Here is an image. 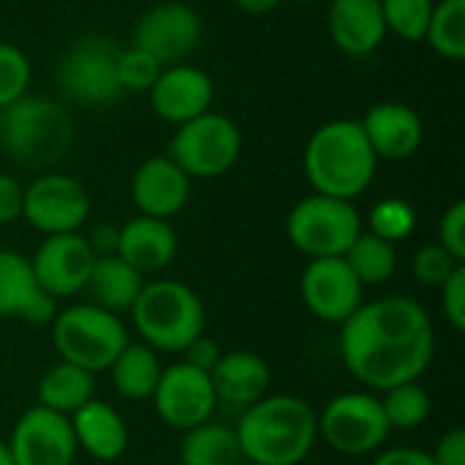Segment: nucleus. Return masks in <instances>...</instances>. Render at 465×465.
I'll use <instances>...</instances> for the list:
<instances>
[{
  "instance_id": "f257e3e1",
  "label": "nucleus",
  "mask_w": 465,
  "mask_h": 465,
  "mask_svg": "<svg viewBox=\"0 0 465 465\" xmlns=\"http://www.w3.org/2000/svg\"><path fill=\"white\" fill-rule=\"evenodd\" d=\"M341 360L371 390H392L420 381L436 354L430 313L411 297L362 302L341 324Z\"/></svg>"
},
{
  "instance_id": "f03ea898",
  "label": "nucleus",
  "mask_w": 465,
  "mask_h": 465,
  "mask_svg": "<svg viewBox=\"0 0 465 465\" xmlns=\"http://www.w3.org/2000/svg\"><path fill=\"white\" fill-rule=\"evenodd\" d=\"M234 433L245 463L300 465L319 439V420L300 395H264L242 411Z\"/></svg>"
},
{
  "instance_id": "7ed1b4c3",
  "label": "nucleus",
  "mask_w": 465,
  "mask_h": 465,
  "mask_svg": "<svg viewBox=\"0 0 465 465\" xmlns=\"http://www.w3.org/2000/svg\"><path fill=\"white\" fill-rule=\"evenodd\" d=\"M302 169L313 193L354 202L371 188L379 158L371 150L360 120H330L308 139Z\"/></svg>"
},
{
  "instance_id": "20e7f679",
  "label": "nucleus",
  "mask_w": 465,
  "mask_h": 465,
  "mask_svg": "<svg viewBox=\"0 0 465 465\" xmlns=\"http://www.w3.org/2000/svg\"><path fill=\"white\" fill-rule=\"evenodd\" d=\"M74 144V123L65 106L44 95H22L0 109V147L22 166H49Z\"/></svg>"
},
{
  "instance_id": "39448f33",
  "label": "nucleus",
  "mask_w": 465,
  "mask_h": 465,
  "mask_svg": "<svg viewBox=\"0 0 465 465\" xmlns=\"http://www.w3.org/2000/svg\"><path fill=\"white\" fill-rule=\"evenodd\" d=\"M131 322L153 351L183 354L204 332V305L199 294L180 281H150L131 305Z\"/></svg>"
},
{
  "instance_id": "423d86ee",
  "label": "nucleus",
  "mask_w": 465,
  "mask_h": 465,
  "mask_svg": "<svg viewBox=\"0 0 465 465\" xmlns=\"http://www.w3.org/2000/svg\"><path fill=\"white\" fill-rule=\"evenodd\" d=\"M52 343L63 362H71L95 376L109 371L131 341L117 313L87 302L57 311L52 322Z\"/></svg>"
},
{
  "instance_id": "0eeeda50",
  "label": "nucleus",
  "mask_w": 465,
  "mask_h": 465,
  "mask_svg": "<svg viewBox=\"0 0 465 465\" xmlns=\"http://www.w3.org/2000/svg\"><path fill=\"white\" fill-rule=\"evenodd\" d=\"M123 46L101 33L82 35L68 44L57 63V84L71 104L112 106L123 95L117 60Z\"/></svg>"
},
{
  "instance_id": "6e6552de",
  "label": "nucleus",
  "mask_w": 465,
  "mask_h": 465,
  "mask_svg": "<svg viewBox=\"0 0 465 465\" xmlns=\"http://www.w3.org/2000/svg\"><path fill=\"white\" fill-rule=\"evenodd\" d=\"M360 232L362 218L354 202L332 199L324 193H311L300 199L286 218V234L292 245L308 259L343 256L349 245L360 237Z\"/></svg>"
},
{
  "instance_id": "1a4fd4ad",
  "label": "nucleus",
  "mask_w": 465,
  "mask_h": 465,
  "mask_svg": "<svg viewBox=\"0 0 465 465\" xmlns=\"http://www.w3.org/2000/svg\"><path fill=\"white\" fill-rule=\"evenodd\" d=\"M242 153V134L237 123L218 112H204L177 125L169 142V158L191 180H215L226 174Z\"/></svg>"
},
{
  "instance_id": "9d476101",
  "label": "nucleus",
  "mask_w": 465,
  "mask_h": 465,
  "mask_svg": "<svg viewBox=\"0 0 465 465\" xmlns=\"http://www.w3.org/2000/svg\"><path fill=\"white\" fill-rule=\"evenodd\" d=\"M319 420V439H324L335 452L360 458L376 452L392 433L381 409V401L371 392H343L335 395Z\"/></svg>"
},
{
  "instance_id": "9b49d317",
  "label": "nucleus",
  "mask_w": 465,
  "mask_h": 465,
  "mask_svg": "<svg viewBox=\"0 0 465 465\" xmlns=\"http://www.w3.org/2000/svg\"><path fill=\"white\" fill-rule=\"evenodd\" d=\"M202 41V16L183 0H161L139 14L131 46L147 52L161 65L183 63Z\"/></svg>"
},
{
  "instance_id": "f8f14e48",
  "label": "nucleus",
  "mask_w": 465,
  "mask_h": 465,
  "mask_svg": "<svg viewBox=\"0 0 465 465\" xmlns=\"http://www.w3.org/2000/svg\"><path fill=\"white\" fill-rule=\"evenodd\" d=\"M22 218L46 237L79 232L90 218V193L71 174H38L25 188Z\"/></svg>"
},
{
  "instance_id": "ddd939ff",
  "label": "nucleus",
  "mask_w": 465,
  "mask_h": 465,
  "mask_svg": "<svg viewBox=\"0 0 465 465\" xmlns=\"http://www.w3.org/2000/svg\"><path fill=\"white\" fill-rule=\"evenodd\" d=\"M161 422L174 430H191L213 420L218 398L210 381V373L191 368L188 362H177L163 368L158 387L150 398Z\"/></svg>"
},
{
  "instance_id": "4468645a",
  "label": "nucleus",
  "mask_w": 465,
  "mask_h": 465,
  "mask_svg": "<svg viewBox=\"0 0 465 465\" xmlns=\"http://www.w3.org/2000/svg\"><path fill=\"white\" fill-rule=\"evenodd\" d=\"M365 286L349 270L343 256L311 259L300 278V297L308 313L327 324H343L362 305Z\"/></svg>"
},
{
  "instance_id": "2eb2a0df",
  "label": "nucleus",
  "mask_w": 465,
  "mask_h": 465,
  "mask_svg": "<svg viewBox=\"0 0 465 465\" xmlns=\"http://www.w3.org/2000/svg\"><path fill=\"white\" fill-rule=\"evenodd\" d=\"M95 253L82 232L49 234L30 259L35 283L54 300L84 292Z\"/></svg>"
},
{
  "instance_id": "dca6fc26",
  "label": "nucleus",
  "mask_w": 465,
  "mask_h": 465,
  "mask_svg": "<svg viewBox=\"0 0 465 465\" xmlns=\"http://www.w3.org/2000/svg\"><path fill=\"white\" fill-rule=\"evenodd\" d=\"M14 465H74L76 441L68 417L44 406L27 409L5 441Z\"/></svg>"
},
{
  "instance_id": "f3484780",
  "label": "nucleus",
  "mask_w": 465,
  "mask_h": 465,
  "mask_svg": "<svg viewBox=\"0 0 465 465\" xmlns=\"http://www.w3.org/2000/svg\"><path fill=\"white\" fill-rule=\"evenodd\" d=\"M147 95H150L153 112L161 120L172 125H183L210 112V104L215 98V84L204 68L174 63V65H163V71L158 74Z\"/></svg>"
},
{
  "instance_id": "a211bd4d",
  "label": "nucleus",
  "mask_w": 465,
  "mask_h": 465,
  "mask_svg": "<svg viewBox=\"0 0 465 465\" xmlns=\"http://www.w3.org/2000/svg\"><path fill=\"white\" fill-rule=\"evenodd\" d=\"M360 125L379 161H406L422 147L425 139V123L420 112L401 101L373 104Z\"/></svg>"
},
{
  "instance_id": "6ab92c4d",
  "label": "nucleus",
  "mask_w": 465,
  "mask_h": 465,
  "mask_svg": "<svg viewBox=\"0 0 465 465\" xmlns=\"http://www.w3.org/2000/svg\"><path fill=\"white\" fill-rule=\"evenodd\" d=\"M131 199L139 215L169 221L188 204L191 177L169 155H153L134 172Z\"/></svg>"
},
{
  "instance_id": "aec40b11",
  "label": "nucleus",
  "mask_w": 465,
  "mask_h": 465,
  "mask_svg": "<svg viewBox=\"0 0 465 465\" xmlns=\"http://www.w3.org/2000/svg\"><path fill=\"white\" fill-rule=\"evenodd\" d=\"M327 27L332 44L351 57L376 52L387 38L381 0H330Z\"/></svg>"
},
{
  "instance_id": "412c9836",
  "label": "nucleus",
  "mask_w": 465,
  "mask_h": 465,
  "mask_svg": "<svg viewBox=\"0 0 465 465\" xmlns=\"http://www.w3.org/2000/svg\"><path fill=\"white\" fill-rule=\"evenodd\" d=\"M117 256L142 275L169 267L177 256V232L169 221L136 215L120 226Z\"/></svg>"
},
{
  "instance_id": "4be33fe9",
  "label": "nucleus",
  "mask_w": 465,
  "mask_h": 465,
  "mask_svg": "<svg viewBox=\"0 0 465 465\" xmlns=\"http://www.w3.org/2000/svg\"><path fill=\"white\" fill-rule=\"evenodd\" d=\"M210 381L218 401H226L237 409H248L264 395H270L272 373L264 357L253 351H226L210 371Z\"/></svg>"
},
{
  "instance_id": "5701e85b",
  "label": "nucleus",
  "mask_w": 465,
  "mask_h": 465,
  "mask_svg": "<svg viewBox=\"0 0 465 465\" xmlns=\"http://www.w3.org/2000/svg\"><path fill=\"white\" fill-rule=\"evenodd\" d=\"M76 450H84L95 460H117L128 450V428L117 409L104 401H90L68 417Z\"/></svg>"
},
{
  "instance_id": "b1692460",
  "label": "nucleus",
  "mask_w": 465,
  "mask_h": 465,
  "mask_svg": "<svg viewBox=\"0 0 465 465\" xmlns=\"http://www.w3.org/2000/svg\"><path fill=\"white\" fill-rule=\"evenodd\" d=\"M142 286H144V275L114 253V256H95L84 292H90L93 305L109 313H120V311H131Z\"/></svg>"
},
{
  "instance_id": "393cba45",
  "label": "nucleus",
  "mask_w": 465,
  "mask_h": 465,
  "mask_svg": "<svg viewBox=\"0 0 465 465\" xmlns=\"http://www.w3.org/2000/svg\"><path fill=\"white\" fill-rule=\"evenodd\" d=\"M35 395H38V406L71 417L74 411H79L84 403L95 398V376L60 360L41 376Z\"/></svg>"
},
{
  "instance_id": "a878e982",
  "label": "nucleus",
  "mask_w": 465,
  "mask_h": 465,
  "mask_svg": "<svg viewBox=\"0 0 465 465\" xmlns=\"http://www.w3.org/2000/svg\"><path fill=\"white\" fill-rule=\"evenodd\" d=\"M109 373L117 395H123L125 401H150L163 368L158 351L144 343H128L112 362Z\"/></svg>"
},
{
  "instance_id": "bb28decb",
  "label": "nucleus",
  "mask_w": 465,
  "mask_h": 465,
  "mask_svg": "<svg viewBox=\"0 0 465 465\" xmlns=\"http://www.w3.org/2000/svg\"><path fill=\"white\" fill-rule=\"evenodd\" d=\"M180 463L183 465H240L242 450L237 441L234 428L221 422H204L185 430L180 444Z\"/></svg>"
},
{
  "instance_id": "cd10ccee",
  "label": "nucleus",
  "mask_w": 465,
  "mask_h": 465,
  "mask_svg": "<svg viewBox=\"0 0 465 465\" xmlns=\"http://www.w3.org/2000/svg\"><path fill=\"white\" fill-rule=\"evenodd\" d=\"M343 262L349 270L357 275L362 286H376L384 283L395 275L398 270V248L373 232H360V237L349 245L343 253Z\"/></svg>"
},
{
  "instance_id": "c85d7f7f",
  "label": "nucleus",
  "mask_w": 465,
  "mask_h": 465,
  "mask_svg": "<svg viewBox=\"0 0 465 465\" xmlns=\"http://www.w3.org/2000/svg\"><path fill=\"white\" fill-rule=\"evenodd\" d=\"M38 292L30 259L0 248V319H22Z\"/></svg>"
},
{
  "instance_id": "c756f323",
  "label": "nucleus",
  "mask_w": 465,
  "mask_h": 465,
  "mask_svg": "<svg viewBox=\"0 0 465 465\" xmlns=\"http://www.w3.org/2000/svg\"><path fill=\"white\" fill-rule=\"evenodd\" d=\"M425 41L430 49L452 63L465 57V0H441L433 5Z\"/></svg>"
},
{
  "instance_id": "7c9ffc66",
  "label": "nucleus",
  "mask_w": 465,
  "mask_h": 465,
  "mask_svg": "<svg viewBox=\"0 0 465 465\" xmlns=\"http://www.w3.org/2000/svg\"><path fill=\"white\" fill-rule=\"evenodd\" d=\"M379 401H381L390 430H417L430 417V395L420 381L384 390Z\"/></svg>"
},
{
  "instance_id": "2f4dec72",
  "label": "nucleus",
  "mask_w": 465,
  "mask_h": 465,
  "mask_svg": "<svg viewBox=\"0 0 465 465\" xmlns=\"http://www.w3.org/2000/svg\"><path fill=\"white\" fill-rule=\"evenodd\" d=\"M433 5V0H381L387 33H395L403 41H425Z\"/></svg>"
},
{
  "instance_id": "473e14b6",
  "label": "nucleus",
  "mask_w": 465,
  "mask_h": 465,
  "mask_svg": "<svg viewBox=\"0 0 465 465\" xmlns=\"http://www.w3.org/2000/svg\"><path fill=\"white\" fill-rule=\"evenodd\" d=\"M417 226V213L403 199H381L371 210V232L392 245L406 240Z\"/></svg>"
},
{
  "instance_id": "72a5a7b5",
  "label": "nucleus",
  "mask_w": 465,
  "mask_h": 465,
  "mask_svg": "<svg viewBox=\"0 0 465 465\" xmlns=\"http://www.w3.org/2000/svg\"><path fill=\"white\" fill-rule=\"evenodd\" d=\"M30 76H33V68H30L27 54L14 44L0 41V109L27 95Z\"/></svg>"
},
{
  "instance_id": "f704fd0d",
  "label": "nucleus",
  "mask_w": 465,
  "mask_h": 465,
  "mask_svg": "<svg viewBox=\"0 0 465 465\" xmlns=\"http://www.w3.org/2000/svg\"><path fill=\"white\" fill-rule=\"evenodd\" d=\"M161 71H163V65L155 57H150L147 52H142L131 44L123 46L120 60H117L123 93H150V87L155 84Z\"/></svg>"
},
{
  "instance_id": "c9c22d12",
  "label": "nucleus",
  "mask_w": 465,
  "mask_h": 465,
  "mask_svg": "<svg viewBox=\"0 0 465 465\" xmlns=\"http://www.w3.org/2000/svg\"><path fill=\"white\" fill-rule=\"evenodd\" d=\"M463 262H458L455 256H450L439 242H428L422 245L414 259H411V275L417 283L422 286H430V289H439Z\"/></svg>"
},
{
  "instance_id": "e433bc0d",
  "label": "nucleus",
  "mask_w": 465,
  "mask_h": 465,
  "mask_svg": "<svg viewBox=\"0 0 465 465\" xmlns=\"http://www.w3.org/2000/svg\"><path fill=\"white\" fill-rule=\"evenodd\" d=\"M450 256L465 264V202L450 204V210L439 221V240H436Z\"/></svg>"
},
{
  "instance_id": "4c0bfd02",
  "label": "nucleus",
  "mask_w": 465,
  "mask_h": 465,
  "mask_svg": "<svg viewBox=\"0 0 465 465\" xmlns=\"http://www.w3.org/2000/svg\"><path fill=\"white\" fill-rule=\"evenodd\" d=\"M441 311L455 332L465 330V264H460L441 286Z\"/></svg>"
},
{
  "instance_id": "58836bf2",
  "label": "nucleus",
  "mask_w": 465,
  "mask_h": 465,
  "mask_svg": "<svg viewBox=\"0 0 465 465\" xmlns=\"http://www.w3.org/2000/svg\"><path fill=\"white\" fill-rule=\"evenodd\" d=\"M183 354H185V360L183 362H188L191 368H196V371H204V373H210L215 365H218V360H221V346L213 341V338H207L204 332L199 335V338H193L185 349H183Z\"/></svg>"
},
{
  "instance_id": "ea45409f",
  "label": "nucleus",
  "mask_w": 465,
  "mask_h": 465,
  "mask_svg": "<svg viewBox=\"0 0 465 465\" xmlns=\"http://www.w3.org/2000/svg\"><path fill=\"white\" fill-rule=\"evenodd\" d=\"M22 196L25 188L5 172H0V226L22 218Z\"/></svg>"
},
{
  "instance_id": "a19ab883",
  "label": "nucleus",
  "mask_w": 465,
  "mask_h": 465,
  "mask_svg": "<svg viewBox=\"0 0 465 465\" xmlns=\"http://www.w3.org/2000/svg\"><path fill=\"white\" fill-rule=\"evenodd\" d=\"M436 465H465V430L463 428H452L447 430L436 450L430 452Z\"/></svg>"
},
{
  "instance_id": "79ce46f5",
  "label": "nucleus",
  "mask_w": 465,
  "mask_h": 465,
  "mask_svg": "<svg viewBox=\"0 0 465 465\" xmlns=\"http://www.w3.org/2000/svg\"><path fill=\"white\" fill-rule=\"evenodd\" d=\"M373 465H436L430 452L414 450V447H398V450H387L381 452Z\"/></svg>"
},
{
  "instance_id": "37998d69",
  "label": "nucleus",
  "mask_w": 465,
  "mask_h": 465,
  "mask_svg": "<svg viewBox=\"0 0 465 465\" xmlns=\"http://www.w3.org/2000/svg\"><path fill=\"white\" fill-rule=\"evenodd\" d=\"M117 240H120V226H112V223L95 226V232L87 237L95 256H114L117 253Z\"/></svg>"
},
{
  "instance_id": "c03bdc74",
  "label": "nucleus",
  "mask_w": 465,
  "mask_h": 465,
  "mask_svg": "<svg viewBox=\"0 0 465 465\" xmlns=\"http://www.w3.org/2000/svg\"><path fill=\"white\" fill-rule=\"evenodd\" d=\"M283 0H234V5L245 14H270L281 5Z\"/></svg>"
},
{
  "instance_id": "a18cd8bd",
  "label": "nucleus",
  "mask_w": 465,
  "mask_h": 465,
  "mask_svg": "<svg viewBox=\"0 0 465 465\" xmlns=\"http://www.w3.org/2000/svg\"><path fill=\"white\" fill-rule=\"evenodd\" d=\"M0 465H14V458H11V450L5 441H0Z\"/></svg>"
},
{
  "instance_id": "49530a36",
  "label": "nucleus",
  "mask_w": 465,
  "mask_h": 465,
  "mask_svg": "<svg viewBox=\"0 0 465 465\" xmlns=\"http://www.w3.org/2000/svg\"><path fill=\"white\" fill-rule=\"evenodd\" d=\"M294 3H319V0H294Z\"/></svg>"
},
{
  "instance_id": "de8ad7c7",
  "label": "nucleus",
  "mask_w": 465,
  "mask_h": 465,
  "mask_svg": "<svg viewBox=\"0 0 465 465\" xmlns=\"http://www.w3.org/2000/svg\"><path fill=\"white\" fill-rule=\"evenodd\" d=\"M240 465H251V463H240Z\"/></svg>"
}]
</instances>
